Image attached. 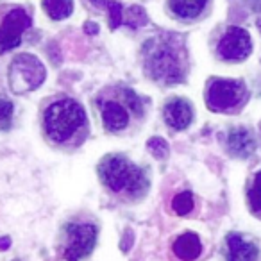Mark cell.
I'll return each mask as SVG.
<instances>
[{
  "label": "cell",
  "mask_w": 261,
  "mask_h": 261,
  "mask_svg": "<svg viewBox=\"0 0 261 261\" xmlns=\"http://www.w3.org/2000/svg\"><path fill=\"white\" fill-rule=\"evenodd\" d=\"M43 125L52 142L66 143L86 127V111L73 98H61L45 109Z\"/></svg>",
  "instance_id": "obj_1"
},
{
  "label": "cell",
  "mask_w": 261,
  "mask_h": 261,
  "mask_svg": "<svg viewBox=\"0 0 261 261\" xmlns=\"http://www.w3.org/2000/svg\"><path fill=\"white\" fill-rule=\"evenodd\" d=\"M98 175L102 182L113 192L142 195L149 188V179L142 168L122 156H106L98 165Z\"/></svg>",
  "instance_id": "obj_2"
},
{
  "label": "cell",
  "mask_w": 261,
  "mask_h": 261,
  "mask_svg": "<svg viewBox=\"0 0 261 261\" xmlns=\"http://www.w3.org/2000/svg\"><path fill=\"white\" fill-rule=\"evenodd\" d=\"M145 70L152 79L161 83H179L185 77L182 56L170 41L150 40L143 48Z\"/></svg>",
  "instance_id": "obj_3"
},
{
  "label": "cell",
  "mask_w": 261,
  "mask_h": 261,
  "mask_svg": "<svg viewBox=\"0 0 261 261\" xmlns=\"http://www.w3.org/2000/svg\"><path fill=\"white\" fill-rule=\"evenodd\" d=\"M247 97L245 84L234 79H213L206 91L207 108L217 113L238 111L247 102Z\"/></svg>",
  "instance_id": "obj_4"
},
{
  "label": "cell",
  "mask_w": 261,
  "mask_h": 261,
  "mask_svg": "<svg viewBox=\"0 0 261 261\" xmlns=\"http://www.w3.org/2000/svg\"><path fill=\"white\" fill-rule=\"evenodd\" d=\"M45 66L36 56L20 54L9 65V86L15 93L33 91L45 81Z\"/></svg>",
  "instance_id": "obj_5"
},
{
  "label": "cell",
  "mask_w": 261,
  "mask_h": 261,
  "mask_svg": "<svg viewBox=\"0 0 261 261\" xmlns=\"http://www.w3.org/2000/svg\"><path fill=\"white\" fill-rule=\"evenodd\" d=\"M97 242V227L93 224H70L66 227V247L65 256L66 261H79L83 257L90 256L95 249Z\"/></svg>",
  "instance_id": "obj_6"
},
{
  "label": "cell",
  "mask_w": 261,
  "mask_h": 261,
  "mask_svg": "<svg viewBox=\"0 0 261 261\" xmlns=\"http://www.w3.org/2000/svg\"><path fill=\"white\" fill-rule=\"evenodd\" d=\"M31 23L33 20L23 8L11 9L0 23V52H8L18 47L23 33L29 29Z\"/></svg>",
  "instance_id": "obj_7"
},
{
  "label": "cell",
  "mask_w": 261,
  "mask_h": 261,
  "mask_svg": "<svg viewBox=\"0 0 261 261\" xmlns=\"http://www.w3.org/2000/svg\"><path fill=\"white\" fill-rule=\"evenodd\" d=\"M217 52L224 61L229 63H240L247 59L252 52L249 33L242 27H229L218 41Z\"/></svg>",
  "instance_id": "obj_8"
},
{
  "label": "cell",
  "mask_w": 261,
  "mask_h": 261,
  "mask_svg": "<svg viewBox=\"0 0 261 261\" xmlns=\"http://www.w3.org/2000/svg\"><path fill=\"white\" fill-rule=\"evenodd\" d=\"M225 259L227 261H261V247L256 238L229 232L225 236Z\"/></svg>",
  "instance_id": "obj_9"
},
{
  "label": "cell",
  "mask_w": 261,
  "mask_h": 261,
  "mask_svg": "<svg viewBox=\"0 0 261 261\" xmlns=\"http://www.w3.org/2000/svg\"><path fill=\"white\" fill-rule=\"evenodd\" d=\"M163 116L168 127L174 130H185L193 120V109L185 98H172L165 104Z\"/></svg>",
  "instance_id": "obj_10"
},
{
  "label": "cell",
  "mask_w": 261,
  "mask_h": 261,
  "mask_svg": "<svg viewBox=\"0 0 261 261\" xmlns=\"http://www.w3.org/2000/svg\"><path fill=\"white\" fill-rule=\"evenodd\" d=\"M102 122L108 130H122L129 125V109L116 100H104L100 104Z\"/></svg>",
  "instance_id": "obj_11"
},
{
  "label": "cell",
  "mask_w": 261,
  "mask_h": 261,
  "mask_svg": "<svg viewBox=\"0 0 261 261\" xmlns=\"http://www.w3.org/2000/svg\"><path fill=\"white\" fill-rule=\"evenodd\" d=\"M227 149L236 158H249L256 150V140L252 133L245 127H236L229 130L227 136Z\"/></svg>",
  "instance_id": "obj_12"
},
{
  "label": "cell",
  "mask_w": 261,
  "mask_h": 261,
  "mask_svg": "<svg viewBox=\"0 0 261 261\" xmlns=\"http://www.w3.org/2000/svg\"><path fill=\"white\" fill-rule=\"evenodd\" d=\"M174 254L181 261H193L202 252V242L195 232H185L174 242Z\"/></svg>",
  "instance_id": "obj_13"
},
{
  "label": "cell",
  "mask_w": 261,
  "mask_h": 261,
  "mask_svg": "<svg viewBox=\"0 0 261 261\" xmlns=\"http://www.w3.org/2000/svg\"><path fill=\"white\" fill-rule=\"evenodd\" d=\"M207 2L210 0H170V9L177 18L193 20L202 15Z\"/></svg>",
  "instance_id": "obj_14"
},
{
  "label": "cell",
  "mask_w": 261,
  "mask_h": 261,
  "mask_svg": "<svg viewBox=\"0 0 261 261\" xmlns=\"http://www.w3.org/2000/svg\"><path fill=\"white\" fill-rule=\"evenodd\" d=\"M247 207L257 220H261V168L254 172L247 182Z\"/></svg>",
  "instance_id": "obj_15"
},
{
  "label": "cell",
  "mask_w": 261,
  "mask_h": 261,
  "mask_svg": "<svg viewBox=\"0 0 261 261\" xmlns=\"http://www.w3.org/2000/svg\"><path fill=\"white\" fill-rule=\"evenodd\" d=\"M43 9L54 20H65L72 15L73 0H43Z\"/></svg>",
  "instance_id": "obj_16"
},
{
  "label": "cell",
  "mask_w": 261,
  "mask_h": 261,
  "mask_svg": "<svg viewBox=\"0 0 261 261\" xmlns=\"http://www.w3.org/2000/svg\"><path fill=\"white\" fill-rule=\"evenodd\" d=\"M193 206H195V202H193V195L190 192L179 193V195H175L174 200H172V210H174L177 215L192 213Z\"/></svg>",
  "instance_id": "obj_17"
},
{
  "label": "cell",
  "mask_w": 261,
  "mask_h": 261,
  "mask_svg": "<svg viewBox=\"0 0 261 261\" xmlns=\"http://www.w3.org/2000/svg\"><path fill=\"white\" fill-rule=\"evenodd\" d=\"M125 22H127V25H129L130 29H138V27L145 25V23L149 22V18H147L145 9L140 8V6H133V8L127 9Z\"/></svg>",
  "instance_id": "obj_18"
},
{
  "label": "cell",
  "mask_w": 261,
  "mask_h": 261,
  "mask_svg": "<svg viewBox=\"0 0 261 261\" xmlns=\"http://www.w3.org/2000/svg\"><path fill=\"white\" fill-rule=\"evenodd\" d=\"M13 111H15L13 102L6 97H0V130H8L11 127Z\"/></svg>",
  "instance_id": "obj_19"
},
{
  "label": "cell",
  "mask_w": 261,
  "mask_h": 261,
  "mask_svg": "<svg viewBox=\"0 0 261 261\" xmlns=\"http://www.w3.org/2000/svg\"><path fill=\"white\" fill-rule=\"evenodd\" d=\"M123 97H125V102H127V109H130L133 113L136 115H143V104H142V98L135 93V91L130 90V88H125L123 90Z\"/></svg>",
  "instance_id": "obj_20"
},
{
  "label": "cell",
  "mask_w": 261,
  "mask_h": 261,
  "mask_svg": "<svg viewBox=\"0 0 261 261\" xmlns=\"http://www.w3.org/2000/svg\"><path fill=\"white\" fill-rule=\"evenodd\" d=\"M147 147L152 152V156L158 158V160H163V158L168 156V143L163 138H150Z\"/></svg>",
  "instance_id": "obj_21"
},
{
  "label": "cell",
  "mask_w": 261,
  "mask_h": 261,
  "mask_svg": "<svg viewBox=\"0 0 261 261\" xmlns=\"http://www.w3.org/2000/svg\"><path fill=\"white\" fill-rule=\"evenodd\" d=\"M108 9H109V27H111V29H116V27H120L123 22L122 4L116 2V0H113Z\"/></svg>",
  "instance_id": "obj_22"
},
{
  "label": "cell",
  "mask_w": 261,
  "mask_h": 261,
  "mask_svg": "<svg viewBox=\"0 0 261 261\" xmlns=\"http://www.w3.org/2000/svg\"><path fill=\"white\" fill-rule=\"evenodd\" d=\"M90 2L95 6V8H98V9H108L113 0H90Z\"/></svg>",
  "instance_id": "obj_23"
},
{
  "label": "cell",
  "mask_w": 261,
  "mask_h": 261,
  "mask_svg": "<svg viewBox=\"0 0 261 261\" xmlns=\"http://www.w3.org/2000/svg\"><path fill=\"white\" fill-rule=\"evenodd\" d=\"M84 31H86L88 34H97L98 25H97V23H93V22H86V23H84Z\"/></svg>",
  "instance_id": "obj_24"
},
{
  "label": "cell",
  "mask_w": 261,
  "mask_h": 261,
  "mask_svg": "<svg viewBox=\"0 0 261 261\" xmlns=\"http://www.w3.org/2000/svg\"><path fill=\"white\" fill-rule=\"evenodd\" d=\"M9 245H11L9 236H0V250H8Z\"/></svg>",
  "instance_id": "obj_25"
},
{
  "label": "cell",
  "mask_w": 261,
  "mask_h": 261,
  "mask_svg": "<svg viewBox=\"0 0 261 261\" xmlns=\"http://www.w3.org/2000/svg\"><path fill=\"white\" fill-rule=\"evenodd\" d=\"M15 261H20V259H15Z\"/></svg>",
  "instance_id": "obj_26"
}]
</instances>
